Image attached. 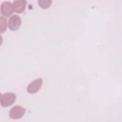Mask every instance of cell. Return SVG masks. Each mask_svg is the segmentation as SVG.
Segmentation results:
<instances>
[{"label": "cell", "mask_w": 122, "mask_h": 122, "mask_svg": "<svg viewBox=\"0 0 122 122\" xmlns=\"http://www.w3.org/2000/svg\"><path fill=\"white\" fill-rule=\"evenodd\" d=\"M16 99V95L13 92H6L1 94L0 105L3 107H7L12 105Z\"/></svg>", "instance_id": "cell-1"}, {"label": "cell", "mask_w": 122, "mask_h": 122, "mask_svg": "<svg viewBox=\"0 0 122 122\" xmlns=\"http://www.w3.org/2000/svg\"><path fill=\"white\" fill-rule=\"evenodd\" d=\"M26 109L22 106L16 105L12 107L9 112V117L13 120H17L22 118L25 114Z\"/></svg>", "instance_id": "cell-2"}, {"label": "cell", "mask_w": 122, "mask_h": 122, "mask_svg": "<svg viewBox=\"0 0 122 122\" xmlns=\"http://www.w3.org/2000/svg\"><path fill=\"white\" fill-rule=\"evenodd\" d=\"M21 18L18 15H13L9 19L8 27L12 31L18 30L21 25Z\"/></svg>", "instance_id": "cell-3"}, {"label": "cell", "mask_w": 122, "mask_h": 122, "mask_svg": "<svg viewBox=\"0 0 122 122\" xmlns=\"http://www.w3.org/2000/svg\"><path fill=\"white\" fill-rule=\"evenodd\" d=\"M43 83L42 78H38L30 82L27 87V91L30 94H34L38 92L41 89Z\"/></svg>", "instance_id": "cell-4"}, {"label": "cell", "mask_w": 122, "mask_h": 122, "mask_svg": "<svg viewBox=\"0 0 122 122\" xmlns=\"http://www.w3.org/2000/svg\"><path fill=\"white\" fill-rule=\"evenodd\" d=\"M0 11L2 15L8 17L14 11L13 3L9 1H3L0 5Z\"/></svg>", "instance_id": "cell-5"}, {"label": "cell", "mask_w": 122, "mask_h": 122, "mask_svg": "<svg viewBox=\"0 0 122 122\" xmlns=\"http://www.w3.org/2000/svg\"><path fill=\"white\" fill-rule=\"evenodd\" d=\"M27 4V1L25 0H17L13 1L14 11L17 13H21L25 9Z\"/></svg>", "instance_id": "cell-6"}, {"label": "cell", "mask_w": 122, "mask_h": 122, "mask_svg": "<svg viewBox=\"0 0 122 122\" xmlns=\"http://www.w3.org/2000/svg\"><path fill=\"white\" fill-rule=\"evenodd\" d=\"M52 1L51 0H39L38 3L39 5L42 9H45L48 8L51 5Z\"/></svg>", "instance_id": "cell-7"}, {"label": "cell", "mask_w": 122, "mask_h": 122, "mask_svg": "<svg viewBox=\"0 0 122 122\" xmlns=\"http://www.w3.org/2000/svg\"><path fill=\"white\" fill-rule=\"evenodd\" d=\"M0 32L1 33L4 32L6 31L7 27V22L5 18L2 16L0 17Z\"/></svg>", "instance_id": "cell-8"}]
</instances>
